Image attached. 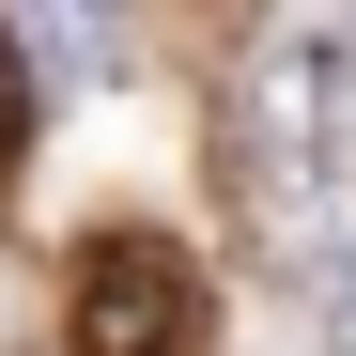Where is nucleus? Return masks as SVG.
<instances>
[{"mask_svg":"<svg viewBox=\"0 0 356 356\" xmlns=\"http://www.w3.org/2000/svg\"><path fill=\"white\" fill-rule=\"evenodd\" d=\"M31 140V31H0V155Z\"/></svg>","mask_w":356,"mask_h":356,"instance_id":"3","label":"nucleus"},{"mask_svg":"<svg viewBox=\"0 0 356 356\" xmlns=\"http://www.w3.org/2000/svg\"><path fill=\"white\" fill-rule=\"evenodd\" d=\"M341 93H356V16H279L232 93V170L264 217H325L341 202Z\"/></svg>","mask_w":356,"mask_h":356,"instance_id":"1","label":"nucleus"},{"mask_svg":"<svg viewBox=\"0 0 356 356\" xmlns=\"http://www.w3.org/2000/svg\"><path fill=\"white\" fill-rule=\"evenodd\" d=\"M63 341H78V356H202V264L170 248L155 217H108L93 248H78Z\"/></svg>","mask_w":356,"mask_h":356,"instance_id":"2","label":"nucleus"}]
</instances>
